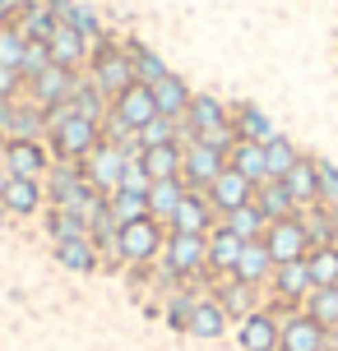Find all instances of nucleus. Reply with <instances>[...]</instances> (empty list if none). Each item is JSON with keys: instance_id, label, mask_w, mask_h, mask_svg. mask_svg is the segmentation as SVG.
<instances>
[{"instance_id": "7ed1b4c3", "label": "nucleus", "mask_w": 338, "mask_h": 351, "mask_svg": "<svg viewBox=\"0 0 338 351\" xmlns=\"http://www.w3.org/2000/svg\"><path fill=\"white\" fill-rule=\"evenodd\" d=\"M89 79L102 88V97H107V102H116V97H121L130 84H139V79H135V65H130V51H125L121 42H111V37L93 42Z\"/></svg>"}, {"instance_id": "ddd939ff", "label": "nucleus", "mask_w": 338, "mask_h": 351, "mask_svg": "<svg viewBox=\"0 0 338 351\" xmlns=\"http://www.w3.org/2000/svg\"><path fill=\"white\" fill-rule=\"evenodd\" d=\"M214 227H218V213H214V204H209L204 190H185L181 208L167 222V231H185V236H209Z\"/></svg>"}, {"instance_id": "4c0bfd02", "label": "nucleus", "mask_w": 338, "mask_h": 351, "mask_svg": "<svg viewBox=\"0 0 338 351\" xmlns=\"http://www.w3.org/2000/svg\"><path fill=\"white\" fill-rule=\"evenodd\" d=\"M107 208H111V217L116 222H139V217H148V194H135V190H116V194H107Z\"/></svg>"}, {"instance_id": "603ef678", "label": "nucleus", "mask_w": 338, "mask_h": 351, "mask_svg": "<svg viewBox=\"0 0 338 351\" xmlns=\"http://www.w3.org/2000/svg\"><path fill=\"white\" fill-rule=\"evenodd\" d=\"M329 217H334V227H338V204H329Z\"/></svg>"}, {"instance_id": "9b49d317", "label": "nucleus", "mask_w": 338, "mask_h": 351, "mask_svg": "<svg viewBox=\"0 0 338 351\" xmlns=\"http://www.w3.org/2000/svg\"><path fill=\"white\" fill-rule=\"evenodd\" d=\"M264 245H269V254H273V263L306 259V254H311V236H306L302 213H297V217H283V222H269Z\"/></svg>"}, {"instance_id": "b1692460", "label": "nucleus", "mask_w": 338, "mask_h": 351, "mask_svg": "<svg viewBox=\"0 0 338 351\" xmlns=\"http://www.w3.org/2000/svg\"><path fill=\"white\" fill-rule=\"evenodd\" d=\"M190 97H195V88L185 84L181 74H167V79H158V84H153V102H158V116H172V121H181V116L190 111Z\"/></svg>"}, {"instance_id": "4be33fe9", "label": "nucleus", "mask_w": 338, "mask_h": 351, "mask_svg": "<svg viewBox=\"0 0 338 351\" xmlns=\"http://www.w3.org/2000/svg\"><path fill=\"white\" fill-rule=\"evenodd\" d=\"M227 310L214 300V291H204V296L195 300V310H190V324H185V333L190 337H223L227 333Z\"/></svg>"}, {"instance_id": "f704fd0d", "label": "nucleus", "mask_w": 338, "mask_h": 351, "mask_svg": "<svg viewBox=\"0 0 338 351\" xmlns=\"http://www.w3.org/2000/svg\"><path fill=\"white\" fill-rule=\"evenodd\" d=\"M264 162H269V180H283V176L302 162V148L287 139V134H273V139L264 143Z\"/></svg>"}, {"instance_id": "9d476101", "label": "nucleus", "mask_w": 338, "mask_h": 351, "mask_svg": "<svg viewBox=\"0 0 338 351\" xmlns=\"http://www.w3.org/2000/svg\"><path fill=\"white\" fill-rule=\"evenodd\" d=\"M52 162L56 158L47 148V139H10V148H5V171L23 176V180H47Z\"/></svg>"}, {"instance_id": "1a4fd4ad", "label": "nucleus", "mask_w": 338, "mask_h": 351, "mask_svg": "<svg viewBox=\"0 0 338 351\" xmlns=\"http://www.w3.org/2000/svg\"><path fill=\"white\" fill-rule=\"evenodd\" d=\"M236 342H241V351H278L283 347V315L260 305L255 315H246L236 324Z\"/></svg>"}, {"instance_id": "864d4df0", "label": "nucleus", "mask_w": 338, "mask_h": 351, "mask_svg": "<svg viewBox=\"0 0 338 351\" xmlns=\"http://www.w3.org/2000/svg\"><path fill=\"white\" fill-rule=\"evenodd\" d=\"M5 217H10V213H5V204H0V222H5Z\"/></svg>"}, {"instance_id": "8fccbe9b", "label": "nucleus", "mask_w": 338, "mask_h": 351, "mask_svg": "<svg viewBox=\"0 0 338 351\" xmlns=\"http://www.w3.org/2000/svg\"><path fill=\"white\" fill-rule=\"evenodd\" d=\"M329 351H338V324L329 328Z\"/></svg>"}, {"instance_id": "79ce46f5", "label": "nucleus", "mask_w": 338, "mask_h": 351, "mask_svg": "<svg viewBox=\"0 0 338 351\" xmlns=\"http://www.w3.org/2000/svg\"><path fill=\"white\" fill-rule=\"evenodd\" d=\"M199 291H190V287H181V291H172V300H167V310H162V319H167V328H177V333H185V324H190V310H195Z\"/></svg>"}, {"instance_id": "f257e3e1", "label": "nucleus", "mask_w": 338, "mask_h": 351, "mask_svg": "<svg viewBox=\"0 0 338 351\" xmlns=\"http://www.w3.org/2000/svg\"><path fill=\"white\" fill-rule=\"evenodd\" d=\"M42 121H47V148H52L56 162H84L93 148L102 143V125L89 121V116H79L70 102L42 111Z\"/></svg>"}, {"instance_id": "a878e982", "label": "nucleus", "mask_w": 338, "mask_h": 351, "mask_svg": "<svg viewBox=\"0 0 338 351\" xmlns=\"http://www.w3.org/2000/svg\"><path fill=\"white\" fill-rule=\"evenodd\" d=\"M227 167L232 171H241L250 185H260L269 180V162H264V143H250V139H236L227 148Z\"/></svg>"}, {"instance_id": "20e7f679", "label": "nucleus", "mask_w": 338, "mask_h": 351, "mask_svg": "<svg viewBox=\"0 0 338 351\" xmlns=\"http://www.w3.org/2000/svg\"><path fill=\"white\" fill-rule=\"evenodd\" d=\"M162 245H167V227H162V222H153V217L125 222L121 236H116V263H130V268H148V263H158Z\"/></svg>"}, {"instance_id": "c03bdc74", "label": "nucleus", "mask_w": 338, "mask_h": 351, "mask_svg": "<svg viewBox=\"0 0 338 351\" xmlns=\"http://www.w3.org/2000/svg\"><path fill=\"white\" fill-rule=\"evenodd\" d=\"M52 65V51H47V42H28L23 47V60H19V74H23V84L28 79H37V74Z\"/></svg>"}, {"instance_id": "5701e85b", "label": "nucleus", "mask_w": 338, "mask_h": 351, "mask_svg": "<svg viewBox=\"0 0 338 351\" xmlns=\"http://www.w3.org/2000/svg\"><path fill=\"white\" fill-rule=\"evenodd\" d=\"M232 130H236V139H250V143H269L278 130L269 121V111H260L255 102H236L232 106Z\"/></svg>"}, {"instance_id": "473e14b6", "label": "nucleus", "mask_w": 338, "mask_h": 351, "mask_svg": "<svg viewBox=\"0 0 338 351\" xmlns=\"http://www.w3.org/2000/svg\"><path fill=\"white\" fill-rule=\"evenodd\" d=\"M223 227H227V231H236L241 241H264L269 217H264L260 208H255V199H250V204H241L236 213H227V217H223Z\"/></svg>"}, {"instance_id": "09e8293b", "label": "nucleus", "mask_w": 338, "mask_h": 351, "mask_svg": "<svg viewBox=\"0 0 338 351\" xmlns=\"http://www.w3.org/2000/svg\"><path fill=\"white\" fill-rule=\"evenodd\" d=\"M23 5H28V0H0V14H5V19H14L19 10H23Z\"/></svg>"}, {"instance_id": "a211bd4d", "label": "nucleus", "mask_w": 338, "mask_h": 351, "mask_svg": "<svg viewBox=\"0 0 338 351\" xmlns=\"http://www.w3.org/2000/svg\"><path fill=\"white\" fill-rule=\"evenodd\" d=\"M111 116H116V121H125L130 130H135V134H139L144 125H148L153 116H158V102H153V88H148V84H130V88L121 93V97L111 102Z\"/></svg>"}, {"instance_id": "2f4dec72", "label": "nucleus", "mask_w": 338, "mask_h": 351, "mask_svg": "<svg viewBox=\"0 0 338 351\" xmlns=\"http://www.w3.org/2000/svg\"><path fill=\"white\" fill-rule=\"evenodd\" d=\"M70 106L79 111V116L98 121V125L107 121V111H111V102L102 97V88L93 84V79H84V74H79V84H74V93H70Z\"/></svg>"}, {"instance_id": "6e6552de", "label": "nucleus", "mask_w": 338, "mask_h": 351, "mask_svg": "<svg viewBox=\"0 0 338 351\" xmlns=\"http://www.w3.org/2000/svg\"><path fill=\"white\" fill-rule=\"evenodd\" d=\"M125 162H130V153L102 139V143H98V148L89 153V158H84V176H89V185H93L98 194H116V190H121Z\"/></svg>"}, {"instance_id": "6ab92c4d", "label": "nucleus", "mask_w": 338, "mask_h": 351, "mask_svg": "<svg viewBox=\"0 0 338 351\" xmlns=\"http://www.w3.org/2000/svg\"><path fill=\"white\" fill-rule=\"evenodd\" d=\"M214 300L223 305V310H227V319H236V324L264 305V300H260V287H250V282H236V278H218V282H214Z\"/></svg>"}, {"instance_id": "37998d69", "label": "nucleus", "mask_w": 338, "mask_h": 351, "mask_svg": "<svg viewBox=\"0 0 338 351\" xmlns=\"http://www.w3.org/2000/svg\"><path fill=\"white\" fill-rule=\"evenodd\" d=\"M23 47H28V37L19 33L14 23H5V28H0V70H19Z\"/></svg>"}, {"instance_id": "a18cd8bd", "label": "nucleus", "mask_w": 338, "mask_h": 351, "mask_svg": "<svg viewBox=\"0 0 338 351\" xmlns=\"http://www.w3.org/2000/svg\"><path fill=\"white\" fill-rule=\"evenodd\" d=\"M315 176H320V204L329 208V204H338V167L334 162L315 158Z\"/></svg>"}, {"instance_id": "4468645a", "label": "nucleus", "mask_w": 338, "mask_h": 351, "mask_svg": "<svg viewBox=\"0 0 338 351\" xmlns=\"http://www.w3.org/2000/svg\"><path fill=\"white\" fill-rule=\"evenodd\" d=\"M47 51H52V65H65V70H84L93 56V42L74 23H56L52 37H47Z\"/></svg>"}, {"instance_id": "49530a36", "label": "nucleus", "mask_w": 338, "mask_h": 351, "mask_svg": "<svg viewBox=\"0 0 338 351\" xmlns=\"http://www.w3.org/2000/svg\"><path fill=\"white\" fill-rule=\"evenodd\" d=\"M148 171H144V162L139 153H130V162H125V171H121V190H135V194H148Z\"/></svg>"}, {"instance_id": "c85d7f7f", "label": "nucleus", "mask_w": 338, "mask_h": 351, "mask_svg": "<svg viewBox=\"0 0 338 351\" xmlns=\"http://www.w3.org/2000/svg\"><path fill=\"white\" fill-rule=\"evenodd\" d=\"M56 263H60V268H70V273H98L102 250L93 245L89 236H79V241H60V245H56Z\"/></svg>"}, {"instance_id": "0eeeda50", "label": "nucleus", "mask_w": 338, "mask_h": 351, "mask_svg": "<svg viewBox=\"0 0 338 351\" xmlns=\"http://www.w3.org/2000/svg\"><path fill=\"white\" fill-rule=\"evenodd\" d=\"M223 167H227L223 148H214V143H204V139L181 143V180H185V190H209L223 176Z\"/></svg>"}, {"instance_id": "dca6fc26", "label": "nucleus", "mask_w": 338, "mask_h": 351, "mask_svg": "<svg viewBox=\"0 0 338 351\" xmlns=\"http://www.w3.org/2000/svg\"><path fill=\"white\" fill-rule=\"evenodd\" d=\"M204 194H209V204H214L218 222H223L227 213H236L241 204H250V199H255V185H250V180H246L241 171H232V167H223V176H218V180H214V185H209Z\"/></svg>"}, {"instance_id": "412c9836", "label": "nucleus", "mask_w": 338, "mask_h": 351, "mask_svg": "<svg viewBox=\"0 0 338 351\" xmlns=\"http://www.w3.org/2000/svg\"><path fill=\"white\" fill-rule=\"evenodd\" d=\"M232 278L250 282V287L264 291L269 278H273V254H269L264 241H246V245H241V259H236V268H232Z\"/></svg>"}, {"instance_id": "f03ea898", "label": "nucleus", "mask_w": 338, "mask_h": 351, "mask_svg": "<svg viewBox=\"0 0 338 351\" xmlns=\"http://www.w3.org/2000/svg\"><path fill=\"white\" fill-rule=\"evenodd\" d=\"M162 282H195L209 273V236H185V231H167V245L158 254Z\"/></svg>"}, {"instance_id": "ea45409f", "label": "nucleus", "mask_w": 338, "mask_h": 351, "mask_svg": "<svg viewBox=\"0 0 338 351\" xmlns=\"http://www.w3.org/2000/svg\"><path fill=\"white\" fill-rule=\"evenodd\" d=\"M158 143H181V121L172 116H153V121L139 130V153L144 148H158Z\"/></svg>"}, {"instance_id": "cd10ccee", "label": "nucleus", "mask_w": 338, "mask_h": 351, "mask_svg": "<svg viewBox=\"0 0 338 351\" xmlns=\"http://www.w3.org/2000/svg\"><path fill=\"white\" fill-rule=\"evenodd\" d=\"M181 199H185V180H181V176L177 180H153V185H148V217L167 227L172 213L181 208Z\"/></svg>"}, {"instance_id": "72a5a7b5", "label": "nucleus", "mask_w": 338, "mask_h": 351, "mask_svg": "<svg viewBox=\"0 0 338 351\" xmlns=\"http://www.w3.org/2000/svg\"><path fill=\"white\" fill-rule=\"evenodd\" d=\"M125 51H130V65H135V79H139V84H158V79H167V60H162L158 51H148V47H144V42H125Z\"/></svg>"}, {"instance_id": "bb28decb", "label": "nucleus", "mask_w": 338, "mask_h": 351, "mask_svg": "<svg viewBox=\"0 0 338 351\" xmlns=\"http://www.w3.org/2000/svg\"><path fill=\"white\" fill-rule=\"evenodd\" d=\"M283 185H287V194L297 199V208L320 204V176H315V158H306V153H302V162L283 176Z\"/></svg>"}, {"instance_id": "423d86ee", "label": "nucleus", "mask_w": 338, "mask_h": 351, "mask_svg": "<svg viewBox=\"0 0 338 351\" xmlns=\"http://www.w3.org/2000/svg\"><path fill=\"white\" fill-rule=\"evenodd\" d=\"M42 185H47L52 208H70V213H79L93 194H98L89 185V176H84V162H52V171H47Z\"/></svg>"}, {"instance_id": "2eb2a0df", "label": "nucleus", "mask_w": 338, "mask_h": 351, "mask_svg": "<svg viewBox=\"0 0 338 351\" xmlns=\"http://www.w3.org/2000/svg\"><path fill=\"white\" fill-rule=\"evenodd\" d=\"M283 351H329V328L315 324L306 310L283 315Z\"/></svg>"}, {"instance_id": "de8ad7c7", "label": "nucleus", "mask_w": 338, "mask_h": 351, "mask_svg": "<svg viewBox=\"0 0 338 351\" xmlns=\"http://www.w3.org/2000/svg\"><path fill=\"white\" fill-rule=\"evenodd\" d=\"M70 23H74V28H79V33H84V37H89V42H102V37H107V33H102V19L93 14L89 5H74Z\"/></svg>"}, {"instance_id": "a19ab883", "label": "nucleus", "mask_w": 338, "mask_h": 351, "mask_svg": "<svg viewBox=\"0 0 338 351\" xmlns=\"http://www.w3.org/2000/svg\"><path fill=\"white\" fill-rule=\"evenodd\" d=\"M47 227H52V241H56V245H60V241H79V236H89V222H84L79 213H70V208H52Z\"/></svg>"}, {"instance_id": "7c9ffc66", "label": "nucleus", "mask_w": 338, "mask_h": 351, "mask_svg": "<svg viewBox=\"0 0 338 351\" xmlns=\"http://www.w3.org/2000/svg\"><path fill=\"white\" fill-rule=\"evenodd\" d=\"M148 180H177L181 176V143H158V148H144L139 153Z\"/></svg>"}, {"instance_id": "c756f323", "label": "nucleus", "mask_w": 338, "mask_h": 351, "mask_svg": "<svg viewBox=\"0 0 338 351\" xmlns=\"http://www.w3.org/2000/svg\"><path fill=\"white\" fill-rule=\"evenodd\" d=\"M10 23H14L28 42H47V37H52V28H56V14L47 10V0H28V5H23Z\"/></svg>"}, {"instance_id": "58836bf2", "label": "nucleus", "mask_w": 338, "mask_h": 351, "mask_svg": "<svg viewBox=\"0 0 338 351\" xmlns=\"http://www.w3.org/2000/svg\"><path fill=\"white\" fill-rule=\"evenodd\" d=\"M302 310H306L311 319H315V324L334 328V324H338V287H315V291L306 296Z\"/></svg>"}, {"instance_id": "3c124183", "label": "nucleus", "mask_w": 338, "mask_h": 351, "mask_svg": "<svg viewBox=\"0 0 338 351\" xmlns=\"http://www.w3.org/2000/svg\"><path fill=\"white\" fill-rule=\"evenodd\" d=\"M5 148H10V139L0 134V171H5Z\"/></svg>"}, {"instance_id": "39448f33", "label": "nucleus", "mask_w": 338, "mask_h": 351, "mask_svg": "<svg viewBox=\"0 0 338 351\" xmlns=\"http://www.w3.org/2000/svg\"><path fill=\"white\" fill-rule=\"evenodd\" d=\"M269 310L273 315H292V310H302L306 296L315 291V282H311V268L306 259H292V263H273V278H269Z\"/></svg>"}, {"instance_id": "5fc2aeb1", "label": "nucleus", "mask_w": 338, "mask_h": 351, "mask_svg": "<svg viewBox=\"0 0 338 351\" xmlns=\"http://www.w3.org/2000/svg\"><path fill=\"white\" fill-rule=\"evenodd\" d=\"M278 351H283V347H278Z\"/></svg>"}, {"instance_id": "c9c22d12", "label": "nucleus", "mask_w": 338, "mask_h": 351, "mask_svg": "<svg viewBox=\"0 0 338 351\" xmlns=\"http://www.w3.org/2000/svg\"><path fill=\"white\" fill-rule=\"evenodd\" d=\"M302 222H306V236H311V250L315 245H338V227H334V217H329L324 204L302 208Z\"/></svg>"}, {"instance_id": "393cba45", "label": "nucleus", "mask_w": 338, "mask_h": 351, "mask_svg": "<svg viewBox=\"0 0 338 351\" xmlns=\"http://www.w3.org/2000/svg\"><path fill=\"white\" fill-rule=\"evenodd\" d=\"M255 208L264 213L269 222H283V217H297V213H302L283 180H260V185H255Z\"/></svg>"}, {"instance_id": "e433bc0d", "label": "nucleus", "mask_w": 338, "mask_h": 351, "mask_svg": "<svg viewBox=\"0 0 338 351\" xmlns=\"http://www.w3.org/2000/svg\"><path fill=\"white\" fill-rule=\"evenodd\" d=\"M306 268L315 287H338V245H315L306 254Z\"/></svg>"}, {"instance_id": "f3484780", "label": "nucleus", "mask_w": 338, "mask_h": 351, "mask_svg": "<svg viewBox=\"0 0 338 351\" xmlns=\"http://www.w3.org/2000/svg\"><path fill=\"white\" fill-rule=\"evenodd\" d=\"M241 236L236 231H227L223 222H218L214 231H209V273H204V282L214 287L218 278H232V268H236V259H241Z\"/></svg>"}, {"instance_id": "aec40b11", "label": "nucleus", "mask_w": 338, "mask_h": 351, "mask_svg": "<svg viewBox=\"0 0 338 351\" xmlns=\"http://www.w3.org/2000/svg\"><path fill=\"white\" fill-rule=\"evenodd\" d=\"M0 204H5L10 217H33L47 204V185L42 180H23V176H10L5 190H0Z\"/></svg>"}, {"instance_id": "f8f14e48", "label": "nucleus", "mask_w": 338, "mask_h": 351, "mask_svg": "<svg viewBox=\"0 0 338 351\" xmlns=\"http://www.w3.org/2000/svg\"><path fill=\"white\" fill-rule=\"evenodd\" d=\"M74 84H79V70H65V65H47V70L37 74V79H28V97H33V106L52 111V106L70 102Z\"/></svg>"}]
</instances>
